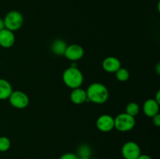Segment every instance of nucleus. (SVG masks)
Listing matches in <instances>:
<instances>
[{"label": "nucleus", "instance_id": "1", "mask_svg": "<svg viewBox=\"0 0 160 159\" xmlns=\"http://www.w3.org/2000/svg\"><path fill=\"white\" fill-rule=\"evenodd\" d=\"M86 94L88 101L97 104H104L109 97L108 88L101 83H93L90 84L86 90Z\"/></svg>", "mask_w": 160, "mask_h": 159}, {"label": "nucleus", "instance_id": "2", "mask_svg": "<svg viewBox=\"0 0 160 159\" xmlns=\"http://www.w3.org/2000/svg\"><path fill=\"white\" fill-rule=\"evenodd\" d=\"M62 80L67 87L73 90L81 87L84 81V76L78 67L70 66L62 73Z\"/></svg>", "mask_w": 160, "mask_h": 159}, {"label": "nucleus", "instance_id": "3", "mask_svg": "<svg viewBox=\"0 0 160 159\" xmlns=\"http://www.w3.org/2000/svg\"><path fill=\"white\" fill-rule=\"evenodd\" d=\"M5 28L9 31H17L20 29L23 23V17L21 12L17 10L9 11L3 19Z\"/></svg>", "mask_w": 160, "mask_h": 159}, {"label": "nucleus", "instance_id": "4", "mask_svg": "<svg viewBox=\"0 0 160 159\" xmlns=\"http://www.w3.org/2000/svg\"><path fill=\"white\" fill-rule=\"evenodd\" d=\"M136 124L135 118L126 112L120 113L114 118V128L120 132H128L134 127Z\"/></svg>", "mask_w": 160, "mask_h": 159}, {"label": "nucleus", "instance_id": "5", "mask_svg": "<svg viewBox=\"0 0 160 159\" xmlns=\"http://www.w3.org/2000/svg\"><path fill=\"white\" fill-rule=\"evenodd\" d=\"M11 105L17 109H23L29 104V98L24 92L21 90H12L8 98Z\"/></svg>", "mask_w": 160, "mask_h": 159}, {"label": "nucleus", "instance_id": "6", "mask_svg": "<svg viewBox=\"0 0 160 159\" xmlns=\"http://www.w3.org/2000/svg\"><path fill=\"white\" fill-rule=\"evenodd\" d=\"M121 154L124 159H137L142 152L140 147L137 143L128 141L122 147Z\"/></svg>", "mask_w": 160, "mask_h": 159}, {"label": "nucleus", "instance_id": "7", "mask_svg": "<svg viewBox=\"0 0 160 159\" xmlns=\"http://www.w3.org/2000/svg\"><path fill=\"white\" fill-rule=\"evenodd\" d=\"M84 55V50L81 45L73 44V45H68L66 49L64 56L69 60L72 62H76L82 59Z\"/></svg>", "mask_w": 160, "mask_h": 159}, {"label": "nucleus", "instance_id": "8", "mask_svg": "<svg viewBox=\"0 0 160 159\" xmlns=\"http://www.w3.org/2000/svg\"><path fill=\"white\" fill-rule=\"evenodd\" d=\"M96 126L101 132H110L114 128V118L107 114L100 115L96 121Z\"/></svg>", "mask_w": 160, "mask_h": 159}, {"label": "nucleus", "instance_id": "9", "mask_svg": "<svg viewBox=\"0 0 160 159\" xmlns=\"http://www.w3.org/2000/svg\"><path fill=\"white\" fill-rule=\"evenodd\" d=\"M16 37L12 31L3 29L0 31V46L4 48H9L15 44Z\"/></svg>", "mask_w": 160, "mask_h": 159}, {"label": "nucleus", "instance_id": "10", "mask_svg": "<svg viewBox=\"0 0 160 159\" xmlns=\"http://www.w3.org/2000/svg\"><path fill=\"white\" fill-rule=\"evenodd\" d=\"M143 112L146 116L152 118L153 116L159 114V104L153 98H149L144 103Z\"/></svg>", "mask_w": 160, "mask_h": 159}, {"label": "nucleus", "instance_id": "11", "mask_svg": "<svg viewBox=\"0 0 160 159\" xmlns=\"http://www.w3.org/2000/svg\"><path fill=\"white\" fill-rule=\"evenodd\" d=\"M121 67V62L114 56H109L102 62V68L107 73H116Z\"/></svg>", "mask_w": 160, "mask_h": 159}, {"label": "nucleus", "instance_id": "12", "mask_svg": "<svg viewBox=\"0 0 160 159\" xmlns=\"http://www.w3.org/2000/svg\"><path fill=\"white\" fill-rule=\"evenodd\" d=\"M70 98L72 102L75 104H81L88 101L87 94L86 90L84 89L78 87V88L73 89L72 92L70 93Z\"/></svg>", "mask_w": 160, "mask_h": 159}, {"label": "nucleus", "instance_id": "13", "mask_svg": "<svg viewBox=\"0 0 160 159\" xmlns=\"http://www.w3.org/2000/svg\"><path fill=\"white\" fill-rule=\"evenodd\" d=\"M67 46L68 45H67V43L63 40L56 39L52 43L51 51L56 55H64V53H65Z\"/></svg>", "mask_w": 160, "mask_h": 159}, {"label": "nucleus", "instance_id": "14", "mask_svg": "<svg viewBox=\"0 0 160 159\" xmlns=\"http://www.w3.org/2000/svg\"><path fill=\"white\" fill-rule=\"evenodd\" d=\"M12 92L10 83L5 79L0 78V100H6Z\"/></svg>", "mask_w": 160, "mask_h": 159}, {"label": "nucleus", "instance_id": "15", "mask_svg": "<svg viewBox=\"0 0 160 159\" xmlns=\"http://www.w3.org/2000/svg\"><path fill=\"white\" fill-rule=\"evenodd\" d=\"M76 154L78 157H91L92 149L88 144H81L78 147Z\"/></svg>", "mask_w": 160, "mask_h": 159}, {"label": "nucleus", "instance_id": "16", "mask_svg": "<svg viewBox=\"0 0 160 159\" xmlns=\"http://www.w3.org/2000/svg\"><path fill=\"white\" fill-rule=\"evenodd\" d=\"M140 112V107L138 104L136 102H130L126 106V113L131 115L133 117H135Z\"/></svg>", "mask_w": 160, "mask_h": 159}, {"label": "nucleus", "instance_id": "17", "mask_svg": "<svg viewBox=\"0 0 160 159\" xmlns=\"http://www.w3.org/2000/svg\"><path fill=\"white\" fill-rule=\"evenodd\" d=\"M116 77L120 82H125L128 81L130 77V73L127 69L120 67L117 72H116Z\"/></svg>", "mask_w": 160, "mask_h": 159}, {"label": "nucleus", "instance_id": "18", "mask_svg": "<svg viewBox=\"0 0 160 159\" xmlns=\"http://www.w3.org/2000/svg\"><path fill=\"white\" fill-rule=\"evenodd\" d=\"M11 147V141L8 137H0V152H6Z\"/></svg>", "mask_w": 160, "mask_h": 159}, {"label": "nucleus", "instance_id": "19", "mask_svg": "<svg viewBox=\"0 0 160 159\" xmlns=\"http://www.w3.org/2000/svg\"><path fill=\"white\" fill-rule=\"evenodd\" d=\"M59 159H79V157H78L76 154H73V153H65V154H62L59 157Z\"/></svg>", "mask_w": 160, "mask_h": 159}, {"label": "nucleus", "instance_id": "20", "mask_svg": "<svg viewBox=\"0 0 160 159\" xmlns=\"http://www.w3.org/2000/svg\"><path fill=\"white\" fill-rule=\"evenodd\" d=\"M152 122L153 124L155 125L156 126L159 127L160 126V115L159 114H157L155 116L152 117Z\"/></svg>", "mask_w": 160, "mask_h": 159}, {"label": "nucleus", "instance_id": "21", "mask_svg": "<svg viewBox=\"0 0 160 159\" xmlns=\"http://www.w3.org/2000/svg\"><path fill=\"white\" fill-rule=\"evenodd\" d=\"M137 159H152V157L150 156H148V154H140L138 157Z\"/></svg>", "mask_w": 160, "mask_h": 159}, {"label": "nucleus", "instance_id": "22", "mask_svg": "<svg viewBox=\"0 0 160 159\" xmlns=\"http://www.w3.org/2000/svg\"><path fill=\"white\" fill-rule=\"evenodd\" d=\"M5 29V23H4V20H3V19L0 18V31H2V30Z\"/></svg>", "mask_w": 160, "mask_h": 159}, {"label": "nucleus", "instance_id": "23", "mask_svg": "<svg viewBox=\"0 0 160 159\" xmlns=\"http://www.w3.org/2000/svg\"><path fill=\"white\" fill-rule=\"evenodd\" d=\"M155 100H156V101H157L159 104H160V91L159 90H158L157 93H156V98H154Z\"/></svg>", "mask_w": 160, "mask_h": 159}, {"label": "nucleus", "instance_id": "24", "mask_svg": "<svg viewBox=\"0 0 160 159\" xmlns=\"http://www.w3.org/2000/svg\"><path fill=\"white\" fill-rule=\"evenodd\" d=\"M160 64L159 63H158L157 64V66H156V69H157V73L158 74H159V73H160V71H159V68H160Z\"/></svg>", "mask_w": 160, "mask_h": 159}, {"label": "nucleus", "instance_id": "25", "mask_svg": "<svg viewBox=\"0 0 160 159\" xmlns=\"http://www.w3.org/2000/svg\"><path fill=\"white\" fill-rule=\"evenodd\" d=\"M79 159H92L91 157H79Z\"/></svg>", "mask_w": 160, "mask_h": 159}]
</instances>
